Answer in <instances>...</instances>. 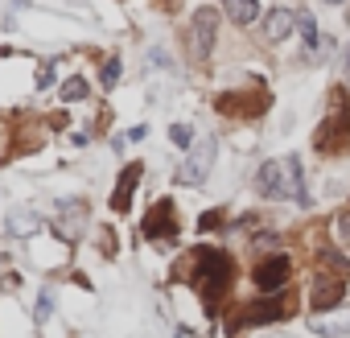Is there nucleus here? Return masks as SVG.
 <instances>
[{
	"label": "nucleus",
	"instance_id": "6",
	"mask_svg": "<svg viewBox=\"0 0 350 338\" xmlns=\"http://www.w3.org/2000/svg\"><path fill=\"white\" fill-rule=\"evenodd\" d=\"M215 157H219V144H215V140H198V144L182 157L178 182H186V186H202V182L211 178V169H215Z\"/></svg>",
	"mask_w": 350,
	"mask_h": 338
},
{
	"label": "nucleus",
	"instance_id": "25",
	"mask_svg": "<svg viewBox=\"0 0 350 338\" xmlns=\"http://www.w3.org/2000/svg\"><path fill=\"white\" fill-rule=\"evenodd\" d=\"M342 70H346V79H350V46H346V58H342Z\"/></svg>",
	"mask_w": 350,
	"mask_h": 338
},
{
	"label": "nucleus",
	"instance_id": "12",
	"mask_svg": "<svg viewBox=\"0 0 350 338\" xmlns=\"http://www.w3.org/2000/svg\"><path fill=\"white\" fill-rule=\"evenodd\" d=\"M288 309H284V301L280 297H268V301H256V305H247V313H243V322L247 326H264V322H280Z\"/></svg>",
	"mask_w": 350,
	"mask_h": 338
},
{
	"label": "nucleus",
	"instance_id": "4",
	"mask_svg": "<svg viewBox=\"0 0 350 338\" xmlns=\"http://www.w3.org/2000/svg\"><path fill=\"white\" fill-rule=\"evenodd\" d=\"M50 227L62 244H79L87 231V203L83 198H58L50 211Z\"/></svg>",
	"mask_w": 350,
	"mask_h": 338
},
{
	"label": "nucleus",
	"instance_id": "8",
	"mask_svg": "<svg viewBox=\"0 0 350 338\" xmlns=\"http://www.w3.org/2000/svg\"><path fill=\"white\" fill-rule=\"evenodd\" d=\"M288 272H293L288 256H268V260L256 264V289H264V293H280V289L288 285Z\"/></svg>",
	"mask_w": 350,
	"mask_h": 338
},
{
	"label": "nucleus",
	"instance_id": "16",
	"mask_svg": "<svg viewBox=\"0 0 350 338\" xmlns=\"http://www.w3.org/2000/svg\"><path fill=\"white\" fill-rule=\"evenodd\" d=\"M309 326H313V334H321V338H342V334H350V317H342V322H321V317H313Z\"/></svg>",
	"mask_w": 350,
	"mask_h": 338
},
{
	"label": "nucleus",
	"instance_id": "9",
	"mask_svg": "<svg viewBox=\"0 0 350 338\" xmlns=\"http://www.w3.org/2000/svg\"><path fill=\"white\" fill-rule=\"evenodd\" d=\"M140 174H144L140 161L124 165V174H120V182H116V190H111V211H116V215L132 211V194H136V186H140Z\"/></svg>",
	"mask_w": 350,
	"mask_h": 338
},
{
	"label": "nucleus",
	"instance_id": "7",
	"mask_svg": "<svg viewBox=\"0 0 350 338\" xmlns=\"http://www.w3.org/2000/svg\"><path fill=\"white\" fill-rule=\"evenodd\" d=\"M342 297H346V281H342V276H329V272L313 276V289H309V305H313V313H329V309H338Z\"/></svg>",
	"mask_w": 350,
	"mask_h": 338
},
{
	"label": "nucleus",
	"instance_id": "10",
	"mask_svg": "<svg viewBox=\"0 0 350 338\" xmlns=\"http://www.w3.org/2000/svg\"><path fill=\"white\" fill-rule=\"evenodd\" d=\"M173 235V203H157L144 219V239H169Z\"/></svg>",
	"mask_w": 350,
	"mask_h": 338
},
{
	"label": "nucleus",
	"instance_id": "5",
	"mask_svg": "<svg viewBox=\"0 0 350 338\" xmlns=\"http://www.w3.org/2000/svg\"><path fill=\"white\" fill-rule=\"evenodd\" d=\"M215 38H219V13H215V9H198V13L190 17V29H186L190 62H206L211 50H215Z\"/></svg>",
	"mask_w": 350,
	"mask_h": 338
},
{
	"label": "nucleus",
	"instance_id": "2",
	"mask_svg": "<svg viewBox=\"0 0 350 338\" xmlns=\"http://www.w3.org/2000/svg\"><path fill=\"white\" fill-rule=\"evenodd\" d=\"M198 268L190 272V285L202 293V301L211 305V313H215V301L227 293V285H231V260L223 256V252H211V248H202L198 256Z\"/></svg>",
	"mask_w": 350,
	"mask_h": 338
},
{
	"label": "nucleus",
	"instance_id": "1",
	"mask_svg": "<svg viewBox=\"0 0 350 338\" xmlns=\"http://www.w3.org/2000/svg\"><path fill=\"white\" fill-rule=\"evenodd\" d=\"M256 194L260 198H272V203H284V198H297V203H309L305 194V178H301V157H272L256 169Z\"/></svg>",
	"mask_w": 350,
	"mask_h": 338
},
{
	"label": "nucleus",
	"instance_id": "17",
	"mask_svg": "<svg viewBox=\"0 0 350 338\" xmlns=\"http://www.w3.org/2000/svg\"><path fill=\"white\" fill-rule=\"evenodd\" d=\"M169 140L190 153V148H194V128H190V124H173V128H169Z\"/></svg>",
	"mask_w": 350,
	"mask_h": 338
},
{
	"label": "nucleus",
	"instance_id": "22",
	"mask_svg": "<svg viewBox=\"0 0 350 338\" xmlns=\"http://www.w3.org/2000/svg\"><path fill=\"white\" fill-rule=\"evenodd\" d=\"M50 83H54V62H42L38 66V91H46Z\"/></svg>",
	"mask_w": 350,
	"mask_h": 338
},
{
	"label": "nucleus",
	"instance_id": "3",
	"mask_svg": "<svg viewBox=\"0 0 350 338\" xmlns=\"http://www.w3.org/2000/svg\"><path fill=\"white\" fill-rule=\"evenodd\" d=\"M342 99H346V95L334 91V95H329V112H325V120L317 124V136H313V140H317L321 153H334V148L346 144V132H350V107H346Z\"/></svg>",
	"mask_w": 350,
	"mask_h": 338
},
{
	"label": "nucleus",
	"instance_id": "23",
	"mask_svg": "<svg viewBox=\"0 0 350 338\" xmlns=\"http://www.w3.org/2000/svg\"><path fill=\"white\" fill-rule=\"evenodd\" d=\"M321 260H325V264H334V268H346V256H338V252H329V248L321 252Z\"/></svg>",
	"mask_w": 350,
	"mask_h": 338
},
{
	"label": "nucleus",
	"instance_id": "13",
	"mask_svg": "<svg viewBox=\"0 0 350 338\" xmlns=\"http://www.w3.org/2000/svg\"><path fill=\"white\" fill-rule=\"evenodd\" d=\"M223 13L235 25H256L260 21V0H223Z\"/></svg>",
	"mask_w": 350,
	"mask_h": 338
},
{
	"label": "nucleus",
	"instance_id": "21",
	"mask_svg": "<svg viewBox=\"0 0 350 338\" xmlns=\"http://www.w3.org/2000/svg\"><path fill=\"white\" fill-rule=\"evenodd\" d=\"M54 313V297H50V289H42V297H38V322H46Z\"/></svg>",
	"mask_w": 350,
	"mask_h": 338
},
{
	"label": "nucleus",
	"instance_id": "18",
	"mask_svg": "<svg viewBox=\"0 0 350 338\" xmlns=\"http://www.w3.org/2000/svg\"><path fill=\"white\" fill-rule=\"evenodd\" d=\"M297 25H301V38H305V46H309V54H313V46H321V34H317L313 17H301Z\"/></svg>",
	"mask_w": 350,
	"mask_h": 338
},
{
	"label": "nucleus",
	"instance_id": "11",
	"mask_svg": "<svg viewBox=\"0 0 350 338\" xmlns=\"http://www.w3.org/2000/svg\"><path fill=\"white\" fill-rule=\"evenodd\" d=\"M293 29H297V13H288V9H272L264 17V38L268 42H284Z\"/></svg>",
	"mask_w": 350,
	"mask_h": 338
},
{
	"label": "nucleus",
	"instance_id": "15",
	"mask_svg": "<svg viewBox=\"0 0 350 338\" xmlns=\"http://www.w3.org/2000/svg\"><path fill=\"white\" fill-rule=\"evenodd\" d=\"M87 91H91V87H87V79H83V75H70V79L58 87L62 103H79V99H87Z\"/></svg>",
	"mask_w": 350,
	"mask_h": 338
},
{
	"label": "nucleus",
	"instance_id": "14",
	"mask_svg": "<svg viewBox=\"0 0 350 338\" xmlns=\"http://www.w3.org/2000/svg\"><path fill=\"white\" fill-rule=\"evenodd\" d=\"M38 227H42V219H38L33 211H13V215L5 219V231H9V235H33Z\"/></svg>",
	"mask_w": 350,
	"mask_h": 338
},
{
	"label": "nucleus",
	"instance_id": "20",
	"mask_svg": "<svg viewBox=\"0 0 350 338\" xmlns=\"http://www.w3.org/2000/svg\"><path fill=\"white\" fill-rule=\"evenodd\" d=\"M120 83V58H107L103 62V87H116Z\"/></svg>",
	"mask_w": 350,
	"mask_h": 338
},
{
	"label": "nucleus",
	"instance_id": "19",
	"mask_svg": "<svg viewBox=\"0 0 350 338\" xmlns=\"http://www.w3.org/2000/svg\"><path fill=\"white\" fill-rule=\"evenodd\" d=\"M334 231H338V239H342V248H346V256H350V215H338V219H334Z\"/></svg>",
	"mask_w": 350,
	"mask_h": 338
},
{
	"label": "nucleus",
	"instance_id": "26",
	"mask_svg": "<svg viewBox=\"0 0 350 338\" xmlns=\"http://www.w3.org/2000/svg\"><path fill=\"white\" fill-rule=\"evenodd\" d=\"M325 5H342V0H325Z\"/></svg>",
	"mask_w": 350,
	"mask_h": 338
},
{
	"label": "nucleus",
	"instance_id": "24",
	"mask_svg": "<svg viewBox=\"0 0 350 338\" xmlns=\"http://www.w3.org/2000/svg\"><path fill=\"white\" fill-rule=\"evenodd\" d=\"M211 227H219V211H215V215H202V219H198V231H211Z\"/></svg>",
	"mask_w": 350,
	"mask_h": 338
}]
</instances>
